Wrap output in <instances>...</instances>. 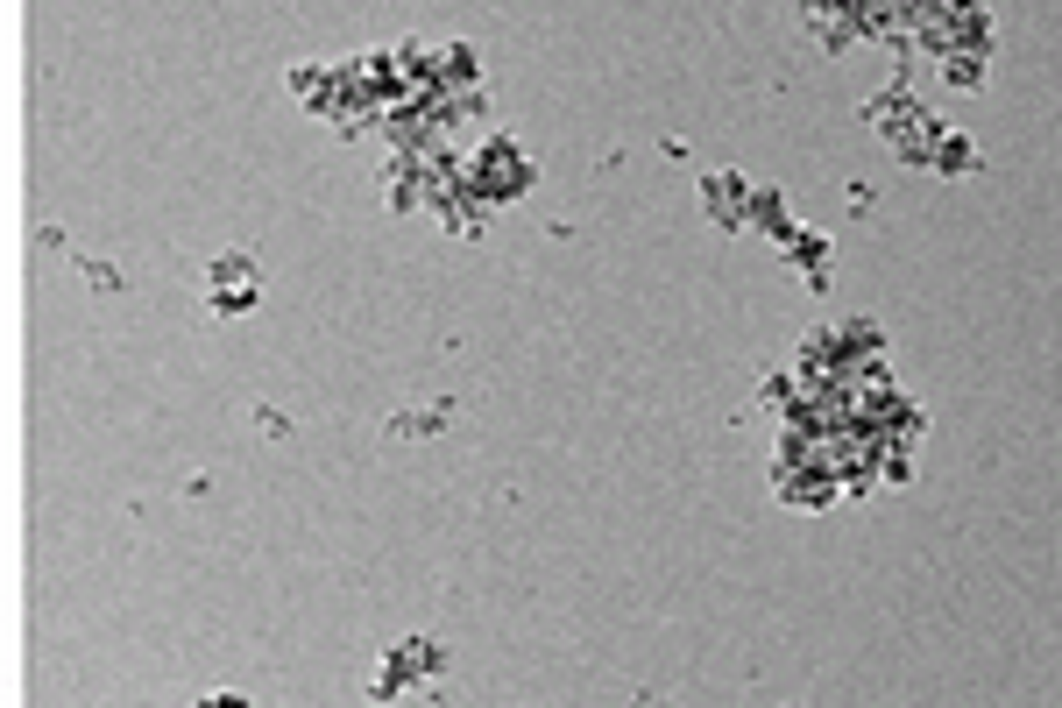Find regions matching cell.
I'll return each mask as SVG.
<instances>
[{"label":"cell","mask_w":1062,"mask_h":708,"mask_svg":"<svg viewBox=\"0 0 1062 708\" xmlns=\"http://www.w3.org/2000/svg\"><path fill=\"white\" fill-rule=\"evenodd\" d=\"M213 305H248V291H255V277H248V262H220L213 270Z\"/></svg>","instance_id":"cell-1"}]
</instances>
